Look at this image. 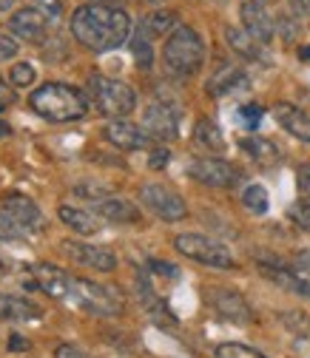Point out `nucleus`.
<instances>
[{
  "label": "nucleus",
  "instance_id": "obj_1",
  "mask_svg": "<svg viewBox=\"0 0 310 358\" xmlns=\"http://www.w3.org/2000/svg\"><path fill=\"white\" fill-rule=\"evenodd\" d=\"M71 34L80 46L88 52H114L122 43H128L131 34V17L122 9H108V6H80L71 15Z\"/></svg>",
  "mask_w": 310,
  "mask_h": 358
},
{
  "label": "nucleus",
  "instance_id": "obj_2",
  "mask_svg": "<svg viewBox=\"0 0 310 358\" xmlns=\"http://www.w3.org/2000/svg\"><path fill=\"white\" fill-rule=\"evenodd\" d=\"M29 106L37 117L49 122H71L83 120L88 114V100L80 88L66 85V83H46L31 92Z\"/></svg>",
  "mask_w": 310,
  "mask_h": 358
},
{
  "label": "nucleus",
  "instance_id": "obj_3",
  "mask_svg": "<svg viewBox=\"0 0 310 358\" xmlns=\"http://www.w3.org/2000/svg\"><path fill=\"white\" fill-rule=\"evenodd\" d=\"M202 60H205V46H202V37L197 34V29L180 26L168 34L165 46H162V63L171 74L191 77L199 71Z\"/></svg>",
  "mask_w": 310,
  "mask_h": 358
},
{
  "label": "nucleus",
  "instance_id": "obj_4",
  "mask_svg": "<svg viewBox=\"0 0 310 358\" xmlns=\"http://www.w3.org/2000/svg\"><path fill=\"white\" fill-rule=\"evenodd\" d=\"M88 92H92L94 108L108 117V120H125L131 111L137 108V94L134 88L122 80H111V77H92L88 80Z\"/></svg>",
  "mask_w": 310,
  "mask_h": 358
},
{
  "label": "nucleus",
  "instance_id": "obj_5",
  "mask_svg": "<svg viewBox=\"0 0 310 358\" xmlns=\"http://www.w3.org/2000/svg\"><path fill=\"white\" fill-rule=\"evenodd\" d=\"M69 299L80 310L92 313V316H120L122 313V299L111 287H103L92 279H83V276H71Z\"/></svg>",
  "mask_w": 310,
  "mask_h": 358
},
{
  "label": "nucleus",
  "instance_id": "obj_6",
  "mask_svg": "<svg viewBox=\"0 0 310 358\" xmlns=\"http://www.w3.org/2000/svg\"><path fill=\"white\" fill-rule=\"evenodd\" d=\"M174 248L180 250L183 256L199 262V264H208V267H219V271H231L237 267V259L234 253L211 236H202V234H180L174 236Z\"/></svg>",
  "mask_w": 310,
  "mask_h": 358
},
{
  "label": "nucleus",
  "instance_id": "obj_7",
  "mask_svg": "<svg viewBox=\"0 0 310 358\" xmlns=\"http://www.w3.org/2000/svg\"><path fill=\"white\" fill-rule=\"evenodd\" d=\"M140 202H143L154 216H160L162 222H180V219H185V213H188L185 199L176 194L174 188L160 185V182L143 185V188H140Z\"/></svg>",
  "mask_w": 310,
  "mask_h": 358
},
{
  "label": "nucleus",
  "instance_id": "obj_8",
  "mask_svg": "<svg viewBox=\"0 0 310 358\" xmlns=\"http://www.w3.org/2000/svg\"><path fill=\"white\" fill-rule=\"evenodd\" d=\"M188 173L197 182L208 185V188H234L239 182V168H234L231 162L219 159V157H199L188 165Z\"/></svg>",
  "mask_w": 310,
  "mask_h": 358
},
{
  "label": "nucleus",
  "instance_id": "obj_9",
  "mask_svg": "<svg viewBox=\"0 0 310 358\" xmlns=\"http://www.w3.org/2000/svg\"><path fill=\"white\" fill-rule=\"evenodd\" d=\"M208 304H211L225 322H231V324L245 327V324L253 322V310H251V304H248L245 296L237 293V290L213 287V290H208Z\"/></svg>",
  "mask_w": 310,
  "mask_h": 358
},
{
  "label": "nucleus",
  "instance_id": "obj_10",
  "mask_svg": "<svg viewBox=\"0 0 310 358\" xmlns=\"http://www.w3.org/2000/svg\"><path fill=\"white\" fill-rule=\"evenodd\" d=\"M259 273L268 279V282H274L276 287L288 290V293H296V296L310 299V279L302 271H296V267L282 264L279 259H259Z\"/></svg>",
  "mask_w": 310,
  "mask_h": 358
},
{
  "label": "nucleus",
  "instance_id": "obj_11",
  "mask_svg": "<svg viewBox=\"0 0 310 358\" xmlns=\"http://www.w3.org/2000/svg\"><path fill=\"white\" fill-rule=\"evenodd\" d=\"M143 128L154 140H165V143L176 140V134H180V114L168 103H151L143 111Z\"/></svg>",
  "mask_w": 310,
  "mask_h": 358
},
{
  "label": "nucleus",
  "instance_id": "obj_12",
  "mask_svg": "<svg viewBox=\"0 0 310 358\" xmlns=\"http://www.w3.org/2000/svg\"><path fill=\"white\" fill-rule=\"evenodd\" d=\"M63 250L74 264H83L88 271H100V273L117 271V256L108 248L85 245V242H63Z\"/></svg>",
  "mask_w": 310,
  "mask_h": 358
},
{
  "label": "nucleus",
  "instance_id": "obj_13",
  "mask_svg": "<svg viewBox=\"0 0 310 358\" xmlns=\"http://www.w3.org/2000/svg\"><path fill=\"white\" fill-rule=\"evenodd\" d=\"M239 15L245 23V31L259 43V46H268L276 29H274V20H271L268 9H265V3H259V0H245Z\"/></svg>",
  "mask_w": 310,
  "mask_h": 358
},
{
  "label": "nucleus",
  "instance_id": "obj_14",
  "mask_svg": "<svg viewBox=\"0 0 310 358\" xmlns=\"http://www.w3.org/2000/svg\"><path fill=\"white\" fill-rule=\"evenodd\" d=\"M103 134H106V140H108L114 148H120V151H140V148H146L148 140H151L148 134H146V128L128 122V120H111V122L103 128Z\"/></svg>",
  "mask_w": 310,
  "mask_h": 358
},
{
  "label": "nucleus",
  "instance_id": "obj_15",
  "mask_svg": "<svg viewBox=\"0 0 310 358\" xmlns=\"http://www.w3.org/2000/svg\"><path fill=\"white\" fill-rule=\"evenodd\" d=\"M9 29L15 31V37H20V40H26V43H40L43 37H46L49 17L43 15L40 9L23 6V9H17V12L9 17Z\"/></svg>",
  "mask_w": 310,
  "mask_h": 358
},
{
  "label": "nucleus",
  "instance_id": "obj_16",
  "mask_svg": "<svg viewBox=\"0 0 310 358\" xmlns=\"http://www.w3.org/2000/svg\"><path fill=\"white\" fill-rule=\"evenodd\" d=\"M29 276L34 279L37 290H43L52 299H69V287H71V276H66L57 264H49V262H40L34 264Z\"/></svg>",
  "mask_w": 310,
  "mask_h": 358
},
{
  "label": "nucleus",
  "instance_id": "obj_17",
  "mask_svg": "<svg viewBox=\"0 0 310 358\" xmlns=\"http://www.w3.org/2000/svg\"><path fill=\"white\" fill-rule=\"evenodd\" d=\"M94 213L114 222V225H137L143 219L140 208L128 199H120V196H106V199H97L94 202Z\"/></svg>",
  "mask_w": 310,
  "mask_h": 358
},
{
  "label": "nucleus",
  "instance_id": "obj_18",
  "mask_svg": "<svg viewBox=\"0 0 310 358\" xmlns=\"http://www.w3.org/2000/svg\"><path fill=\"white\" fill-rule=\"evenodd\" d=\"M274 117L290 134V137H296V140L310 145V114L307 111H302L299 106H290V103H276L274 106Z\"/></svg>",
  "mask_w": 310,
  "mask_h": 358
},
{
  "label": "nucleus",
  "instance_id": "obj_19",
  "mask_svg": "<svg viewBox=\"0 0 310 358\" xmlns=\"http://www.w3.org/2000/svg\"><path fill=\"white\" fill-rule=\"evenodd\" d=\"M3 210L17 222L20 231H40L43 228V213L37 210V205L29 196L20 194H9L3 199Z\"/></svg>",
  "mask_w": 310,
  "mask_h": 358
},
{
  "label": "nucleus",
  "instance_id": "obj_20",
  "mask_svg": "<svg viewBox=\"0 0 310 358\" xmlns=\"http://www.w3.org/2000/svg\"><path fill=\"white\" fill-rule=\"evenodd\" d=\"M0 319L3 322H37V319H43V310L23 296L0 293Z\"/></svg>",
  "mask_w": 310,
  "mask_h": 358
},
{
  "label": "nucleus",
  "instance_id": "obj_21",
  "mask_svg": "<svg viewBox=\"0 0 310 358\" xmlns=\"http://www.w3.org/2000/svg\"><path fill=\"white\" fill-rule=\"evenodd\" d=\"M137 293H140V301H143V307L151 313V319L157 322V324H176V316L165 307V301L154 293V287L148 285V276L146 273H140L137 276Z\"/></svg>",
  "mask_w": 310,
  "mask_h": 358
},
{
  "label": "nucleus",
  "instance_id": "obj_22",
  "mask_svg": "<svg viewBox=\"0 0 310 358\" xmlns=\"http://www.w3.org/2000/svg\"><path fill=\"white\" fill-rule=\"evenodd\" d=\"M242 88H248V77L237 66H223L208 80V94L213 97H225L231 92H242Z\"/></svg>",
  "mask_w": 310,
  "mask_h": 358
},
{
  "label": "nucleus",
  "instance_id": "obj_23",
  "mask_svg": "<svg viewBox=\"0 0 310 358\" xmlns=\"http://www.w3.org/2000/svg\"><path fill=\"white\" fill-rule=\"evenodd\" d=\"M57 216L63 225H69L74 234L80 236H92L100 231V219L92 213V210H83V208H71V205H60L57 208Z\"/></svg>",
  "mask_w": 310,
  "mask_h": 358
},
{
  "label": "nucleus",
  "instance_id": "obj_24",
  "mask_svg": "<svg viewBox=\"0 0 310 358\" xmlns=\"http://www.w3.org/2000/svg\"><path fill=\"white\" fill-rule=\"evenodd\" d=\"M225 40H228V46H231L237 55H242L245 60H262V46H259V43H256L248 31L228 26V29H225Z\"/></svg>",
  "mask_w": 310,
  "mask_h": 358
},
{
  "label": "nucleus",
  "instance_id": "obj_25",
  "mask_svg": "<svg viewBox=\"0 0 310 358\" xmlns=\"http://www.w3.org/2000/svg\"><path fill=\"white\" fill-rule=\"evenodd\" d=\"M194 140H197L202 148L216 151V154H223L225 145H228L225 137H223V131H219V125L211 122V120H197V125H194Z\"/></svg>",
  "mask_w": 310,
  "mask_h": 358
},
{
  "label": "nucleus",
  "instance_id": "obj_26",
  "mask_svg": "<svg viewBox=\"0 0 310 358\" xmlns=\"http://www.w3.org/2000/svg\"><path fill=\"white\" fill-rule=\"evenodd\" d=\"M131 55H134L140 69H151L154 63V49H151V34L146 29V23H140L134 29V37H131Z\"/></svg>",
  "mask_w": 310,
  "mask_h": 358
},
{
  "label": "nucleus",
  "instance_id": "obj_27",
  "mask_svg": "<svg viewBox=\"0 0 310 358\" xmlns=\"http://www.w3.org/2000/svg\"><path fill=\"white\" fill-rule=\"evenodd\" d=\"M242 151L251 157V159H256V162H262V165H271V162H276V148L268 143V140H262V137H245L242 143Z\"/></svg>",
  "mask_w": 310,
  "mask_h": 358
},
{
  "label": "nucleus",
  "instance_id": "obj_28",
  "mask_svg": "<svg viewBox=\"0 0 310 358\" xmlns=\"http://www.w3.org/2000/svg\"><path fill=\"white\" fill-rule=\"evenodd\" d=\"M242 205H245L251 213L262 216V213H268V208H271V196H268V191H265L262 185H248V188L242 191Z\"/></svg>",
  "mask_w": 310,
  "mask_h": 358
},
{
  "label": "nucleus",
  "instance_id": "obj_29",
  "mask_svg": "<svg viewBox=\"0 0 310 358\" xmlns=\"http://www.w3.org/2000/svg\"><path fill=\"white\" fill-rule=\"evenodd\" d=\"M176 20H180V17H176V12H154L143 23H146L151 37H160V34H168L174 29H180V23H176Z\"/></svg>",
  "mask_w": 310,
  "mask_h": 358
},
{
  "label": "nucleus",
  "instance_id": "obj_30",
  "mask_svg": "<svg viewBox=\"0 0 310 358\" xmlns=\"http://www.w3.org/2000/svg\"><path fill=\"white\" fill-rule=\"evenodd\" d=\"M282 324L296 336V338H302V341H310V316L307 313H299V310H285L282 313Z\"/></svg>",
  "mask_w": 310,
  "mask_h": 358
},
{
  "label": "nucleus",
  "instance_id": "obj_31",
  "mask_svg": "<svg viewBox=\"0 0 310 358\" xmlns=\"http://www.w3.org/2000/svg\"><path fill=\"white\" fill-rule=\"evenodd\" d=\"M213 355H216V358H265L259 350H253V347H248V344H239V341L216 344Z\"/></svg>",
  "mask_w": 310,
  "mask_h": 358
},
{
  "label": "nucleus",
  "instance_id": "obj_32",
  "mask_svg": "<svg viewBox=\"0 0 310 358\" xmlns=\"http://www.w3.org/2000/svg\"><path fill=\"white\" fill-rule=\"evenodd\" d=\"M74 194H77V196H85V199H92V202H97V199L111 196V188H108V185H97L94 179H85V182H77V185H74Z\"/></svg>",
  "mask_w": 310,
  "mask_h": 358
},
{
  "label": "nucleus",
  "instance_id": "obj_33",
  "mask_svg": "<svg viewBox=\"0 0 310 358\" xmlns=\"http://www.w3.org/2000/svg\"><path fill=\"white\" fill-rule=\"evenodd\" d=\"M34 77H37V71H34L31 63H15L12 71H9V80H12V85H17V88H29V85L34 83Z\"/></svg>",
  "mask_w": 310,
  "mask_h": 358
},
{
  "label": "nucleus",
  "instance_id": "obj_34",
  "mask_svg": "<svg viewBox=\"0 0 310 358\" xmlns=\"http://www.w3.org/2000/svg\"><path fill=\"white\" fill-rule=\"evenodd\" d=\"M290 219L296 222L302 231H310V202H296L290 208Z\"/></svg>",
  "mask_w": 310,
  "mask_h": 358
},
{
  "label": "nucleus",
  "instance_id": "obj_35",
  "mask_svg": "<svg viewBox=\"0 0 310 358\" xmlns=\"http://www.w3.org/2000/svg\"><path fill=\"white\" fill-rule=\"evenodd\" d=\"M55 358H94L92 352H85L77 344H57L55 347Z\"/></svg>",
  "mask_w": 310,
  "mask_h": 358
},
{
  "label": "nucleus",
  "instance_id": "obj_36",
  "mask_svg": "<svg viewBox=\"0 0 310 358\" xmlns=\"http://www.w3.org/2000/svg\"><path fill=\"white\" fill-rule=\"evenodd\" d=\"M296 188L304 196V202H310V165H299L296 168Z\"/></svg>",
  "mask_w": 310,
  "mask_h": 358
},
{
  "label": "nucleus",
  "instance_id": "obj_37",
  "mask_svg": "<svg viewBox=\"0 0 310 358\" xmlns=\"http://www.w3.org/2000/svg\"><path fill=\"white\" fill-rule=\"evenodd\" d=\"M148 267H151L154 273H160V276H168V279H176V276H180V267H176V264H171V262H160V259H151V262H148Z\"/></svg>",
  "mask_w": 310,
  "mask_h": 358
},
{
  "label": "nucleus",
  "instance_id": "obj_38",
  "mask_svg": "<svg viewBox=\"0 0 310 358\" xmlns=\"http://www.w3.org/2000/svg\"><path fill=\"white\" fill-rule=\"evenodd\" d=\"M17 43L9 37V34H0V63H3V60H15L17 57Z\"/></svg>",
  "mask_w": 310,
  "mask_h": 358
},
{
  "label": "nucleus",
  "instance_id": "obj_39",
  "mask_svg": "<svg viewBox=\"0 0 310 358\" xmlns=\"http://www.w3.org/2000/svg\"><path fill=\"white\" fill-rule=\"evenodd\" d=\"M262 114H265V111H262L259 106H242V108H239V117H242V122H245L248 128H256L259 120H262Z\"/></svg>",
  "mask_w": 310,
  "mask_h": 358
},
{
  "label": "nucleus",
  "instance_id": "obj_40",
  "mask_svg": "<svg viewBox=\"0 0 310 358\" xmlns=\"http://www.w3.org/2000/svg\"><path fill=\"white\" fill-rule=\"evenodd\" d=\"M37 6H40V12L46 15L49 20H57L63 15V3H60V0H37Z\"/></svg>",
  "mask_w": 310,
  "mask_h": 358
},
{
  "label": "nucleus",
  "instance_id": "obj_41",
  "mask_svg": "<svg viewBox=\"0 0 310 358\" xmlns=\"http://www.w3.org/2000/svg\"><path fill=\"white\" fill-rule=\"evenodd\" d=\"M168 162H171V151H168V148H154L151 157H148V168H151V171H160V168H165Z\"/></svg>",
  "mask_w": 310,
  "mask_h": 358
},
{
  "label": "nucleus",
  "instance_id": "obj_42",
  "mask_svg": "<svg viewBox=\"0 0 310 358\" xmlns=\"http://www.w3.org/2000/svg\"><path fill=\"white\" fill-rule=\"evenodd\" d=\"M296 271H302L307 279H310V250L307 253H299L296 256Z\"/></svg>",
  "mask_w": 310,
  "mask_h": 358
},
{
  "label": "nucleus",
  "instance_id": "obj_43",
  "mask_svg": "<svg viewBox=\"0 0 310 358\" xmlns=\"http://www.w3.org/2000/svg\"><path fill=\"white\" fill-rule=\"evenodd\" d=\"M9 350H15V352H20V350H29V341H26L23 336L12 333V336H9Z\"/></svg>",
  "mask_w": 310,
  "mask_h": 358
},
{
  "label": "nucleus",
  "instance_id": "obj_44",
  "mask_svg": "<svg viewBox=\"0 0 310 358\" xmlns=\"http://www.w3.org/2000/svg\"><path fill=\"white\" fill-rule=\"evenodd\" d=\"M94 6H108V9H120L122 0H92Z\"/></svg>",
  "mask_w": 310,
  "mask_h": 358
},
{
  "label": "nucleus",
  "instance_id": "obj_45",
  "mask_svg": "<svg viewBox=\"0 0 310 358\" xmlns=\"http://www.w3.org/2000/svg\"><path fill=\"white\" fill-rule=\"evenodd\" d=\"M6 137H12V125L0 120V140H6Z\"/></svg>",
  "mask_w": 310,
  "mask_h": 358
},
{
  "label": "nucleus",
  "instance_id": "obj_46",
  "mask_svg": "<svg viewBox=\"0 0 310 358\" xmlns=\"http://www.w3.org/2000/svg\"><path fill=\"white\" fill-rule=\"evenodd\" d=\"M293 3H296L299 9H304V12H310V0H293Z\"/></svg>",
  "mask_w": 310,
  "mask_h": 358
},
{
  "label": "nucleus",
  "instance_id": "obj_47",
  "mask_svg": "<svg viewBox=\"0 0 310 358\" xmlns=\"http://www.w3.org/2000/svg\"><path fill=\"white\" fill-rule=\"evenodd\" d=\"M299 57H302V60H310V46H304V49H299Z\"/></svg>",
  "mask_w": 310,
  "mask_h": 358
},
{
  "label": "nucleus",
  "instance_id": "obj_48",
  "mask_svg": "<svg viewBox=\"0 0 310 358\" xmlns=\"http://www.w3.org/2000/svg\"><path fill=\"white\" fill-rule=\"evenodd\" d=\"M146 3H162V0H146Z\"/></svg>",
  "mask_w": 310,
  "mask_h": 358
},
{
  "label": "nucleus",
  "instance_id": "obj_49",
  "mask_svg": "<svg viewBox=\"0 0 310 358\" xmlns=\"http://www.w3.org/2000/svg\"><path fill=\"white\" fill-rule=\"evenodd\" d=\"M0 6H9V0H0Z\"/></svg>",
  "mask_w": 310,
  "mask_h": 358
},
{
  "label": "nucleus",
  "instance_id": "obj_50",
  "mask_svg": "<svg viewBox=\"0 0 310 358\" xmlns=\"http://www.w3.org/2000/svg\"><path fill=\"white\" fill-rule=\"evenodd\" d=\"M0 85H3V83H0Z\"/></svg>",
  "mask_w": 310,
  "mask_h": 358
}]
</instances>
